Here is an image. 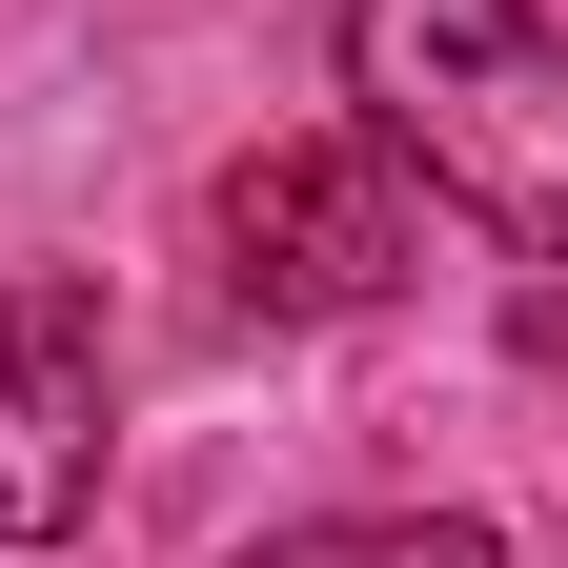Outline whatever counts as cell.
I'll use <instances>...</instances> for the list:
<instances>
[{
    "label": "cell",
    "mask_w": 568,
    "mask_h": 568,
    "mask_svg": "<svg viewBox=\"0 0 568 568\" xmlns=\"http://www.w3.org/2000/svg\"><path fill=\"white\" fill-rule=\"evenodd\" d=\"M345 102L426 163V203L568 264V21H528V0H345Z\"/></svg>",
    "instance_id": "obj_1"
},
{
    "label": "cell",
    "mask_w": 568,
    "mask_h": 568,
    "mask_svg": "<svg viewBox=\"0 0 568 568\" xmlns=\"http://www.w3.org/2000/svg\"><path fill=\"white\" fill-rule=\"evenodd\" d=\"M406 264H426V163L386 122H305V142H264V163H224V284L264 325H345V305H386Z\"/></svg>",
    "instance_id": "obj_2"
},
{
    "label": "cell",
    "mask_w": 568,
    "mask_h": 568,
    "mask_svg": "<svg viewBox=\"0 0 568 568\" xmlns=\"http://www.w3.org/2000/svg\"><path fill=\"white\" fill-rule=\"evenodd\" d=\"M244 568H508L487 528H426V508H366V528H264Z\"/></svg>",
    "instance_id": "obj_4"
},
{
    "label": "cell",
    "mask_w": 568,
    "mask_h": 568,
    "mask_svg": "<svg viewBox=\"0 0 568 568\" xmlns=\"http://www.w3.org/2000/svg\"><path fill=\"white\" fill-rule=\"evenodd\" d=\"M102 508V305L61 264L0 284V548H61Z\"/></svg>",
    "instance_id": "obj_3"
}]
</instances>
